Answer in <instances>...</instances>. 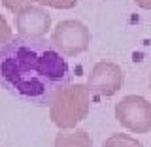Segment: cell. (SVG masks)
Returning a JSON list of instances; mask_svg holds the SVG:
<instances>
[{
	"instance_id": "obj_1",
	"label": "cell",
	"mask_w": 151,
	"mask_h": 147,
	"mask_svg": "<svg viewBox=\"0 0 151 147\" xmlns=\"http://www.w3.org/2000/svg\"><path fill=\"white\" fill-rule=\"evenodd\" d=\"M70 81L64 55L44 36L19 34L0 45V87L19 100L51 106Z\"/></svg>"
},
{
	"instance_id": "obj_3",
	"label": "cell",
	"mask_w": 151,
	"mask_h": 147,
	"mask_svg": "<svg viewBox=\"0 0 151 147\" xmlns=\"http://www.w3.org/2000/svg\"><path fill=\"white\" fill-rule=\"evenodd\" d=\"M115 119L134 134L151 130V104L144 96L129 94L115 106Z\"/></svg>"
},
{
	"instance_id": "obj_8",
	"label": "cell",
	"mask_w": 151,
	"mask_h": 147,
	"mask_svg": "<svg viewBox=\"0 0 151 147\" xmlns=\"http://www.w3.org/2000/svg\"><path fill=\"white\" fill-rule=\"evenodd\" d=\"M102 147H144V145L129 134H113L111 138L104 141Z\"/></svg>"
},
{
	"instance_id": "obj_10",
	"label": "cell",
	"mask_w": 151,
	"mask_h": 147,
	"mask_svg": "<svg viewBox=\"0 0 151 147\" xmlns=\"http://www.w3.org/2000/svg\"><path fill=\"white\" fill-rule=\"evenodd\" d=\"M4 6L8 9H12V11H19V9H23L25 6H28V0H2Z\"/></svg>"
},
{
	"instance_id": "obj_12",
	"label": "cell",
	"mask_w": 151,
	"mask_h": 147,
	"mask_svg": "<svg viewBox=\"0 0 151 147\" xmlns=\"http://www.w3.org/2000/svg\"><path fill=\"white\" fill-rule=\"evenodd\" d=\"M149 85H151V74H149Z\"/></svg>"
},
{
	"instance_id": "obj_5",
	"label": "cell",
	"mask_w": 151,
	"mask_h": 147,
	"mask_svg": "<svg viewBox=\"0 0 151 147\" xmlns=\"http://www.w3.org/2000/svg\"><path fill=\"white\" fill-rule=\"evenodd\" d=\"M125 75L123 70L113 62H98L89 75V91L98 96H113L123 87Z\"/></svg>"
},
{
	"instance_id": "obj_2",
	"label": "cell",
	"mask_w": 151,
	"mask_h": 147,
	"mask_svg": "<svg viewBox=\"0 0 151 147\" xmlns=\"http://www.w3.org/2000/svg\"><path fill=\"white\" fill-rule=\"evenodd\" d=\"M89 113V89L68 85L51 104V119L60 128H74Z\"/></svg>"
},
{
	"instance_id": "obj_11",
	"label": "cell",
	"mask_w": 151,
	"mask_h": 147,
	"mask_svg": "<svg viewBox=\"0 0 151 147\" xmlns=\"http://www.w3.org/2000/svg\"><path fill=\"white\" fill-rule=\"evenodd\" d=\"M134 2L144 9H151V0H134Z\"/></svg>"
},
{
	"instance_id": "obj_6",
	"label": "cell",
	"mask_w": 151,
	"mask_h": 147,
	"mask_svg": "<svg viewBox=\"0 0 151 147\" xmlns=\"http://www.w3.org/2000/svg\"><path fill=\"white\" fill-rule=\"evenodd\" d=\"M15 25L21 30V34H32V36H42L47 32L51 25V17L45 9L28 4L23 9L15 13Z\"/></svg>"
},
{
	"instance_id": "obj_7",
	"label": "cell",
	"mask_w": 151,
	"mask_h": 147,
	"mask_svg": "<svg viewBox=\"0 0 151 147\" xmlns=\"http://www.w3.org/2000/svg\"><path fill=\"white\" fill-rule=\"evenodd\" d=\"M55 147H93V143L85 130H72L60 132L55 138Z\"/></svg>"
},
{
	"instance_id": "obj_4",
	"label": "cell",
	"mask_w": 151,
	"mask_h": 147,
	"mask_svg": "<svg viewBox=\"0 0 151 147\" xmlns=\"http://www.w3.org/2000/svg\"><path fill=\"white\" fill-rule=\"evenodd\" d=\"M57 49L66 57H74L78 53L87 51L91 44V34H89L87 27L79 21H63L57 25L53 30V42H51Z\"/></svg>"
},
{
	"instance_id": "obj_9",
	"label": "cell",
	"mask_w": 151,
	"mask_h": 147,
	"mask_svg": "<svg viewBox=\"0 0 151 147\" xmlns=\"http://www.w3.org/2000/svg\"><path fill=\"white\" fill-rule=\"evenodd\" d=\"M36 2L40 6H51V8H59V9H70L78 4V0H30Z\"/></svg>"
}]
</instances>
